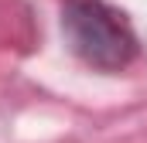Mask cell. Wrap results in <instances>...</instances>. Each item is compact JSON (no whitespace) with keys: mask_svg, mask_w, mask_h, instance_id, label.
Listing matches in <instances>:
<instances>
[{"mask_svg":"<svg viewBox=\"0 0 147 143\" xmlns=\"http://www.w3.org/2000/svg\"><path fill=\"white\" fill-rule=\"evenodd\" d=\"M62 31L69 48L92 68L116 72L137 58L130 21L106 0H62Z\"/></svg>","mask_w":147,"mask_h":143,"instance_id":"cell-1","label":"cell"}]
</instances>
